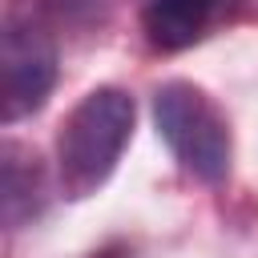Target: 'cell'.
<instances>
[{
  "label": "cell",
  "mask_w": 258,
  "mask_h": 258,
  "mask_svg": "<svg viewBox=\"0 0 258 258\" xmlns=\"http://www.w3.org/2000/svg\"><path fill=\"white\" fill-rule=\"evenodd\" d=\"M0 169H4V181H0V210H4V226L8 230H20L24 222H32L44 202H48V185H44V169H40V157L16 141H4V153H0Z\"/></svg>",
  "instance_id": "obj_5"
},
{
  "label": "cell",
  "mask_w": 258,
  "mask_h": 258,
  "mask_svg": "<svg viewBox=\"0 0 258 258\" xmlns=\"http://www.w3.org/2000/svg\"><path fill=\"white\" fill-rule=\"evenodd\" d=\"M153 125L177 165L194 173L206 185H218L230 173L234 141H230V121L214 105V97L189 81H169L153 93Z\"/></svg>",
  "instance_id": "obj_2"
},
{
  "label": "cell",
  "mask_w": 258,
  "mask_h": 258,
  "mask_svg": "<svg viewBox=\"0 0 258 258\" xmlns=\"http://www.w3.org/2000/svg\"><path fill=\"white\" fill-rule=\"evenodd\" d=\"M133 97L117 85H101L73 105L56 133V181L64 198L81 202L113 177L133 137Z\"/></svg>",
  "instance_id": "obj_1"
},
{
  "label": "cell",
  "mask_w": 258,
  "mask_h": 258,
  "mask_svg": "<svg viewBox=\"0 0 258 258\" xmlns=\"http://www.w3.org/2000/svg\"><path fill=\"white\" fill-rule=\"evenodd\" d=\"M36 8H40L44 20H52V24H60V28L93 32V28H101V24L113 16L117 0H36Z\"/></svg>",
  "instance_id": "obj_6"
},
{
  "label": "cell",
  "mask_w": 258,
  "mask_h": 258,
  "mask_svg": "<svg viewBox=\"0 0 258 258\" xmlns=\"http://www.w3.org/2000/svg\"><path fill=\"white\" fill-rule=\"evenodd\" d=\"M242 0H149L141 12L145 36L161 52H181L202 44L214 28L238 16Z\"/></svg>",
  "instance_id": "obj_4"
},
{
  "label": "cell",
  "mask_w": 258,
  "mask_h": 258,
  "mask_svg": "<svg viewBox=\"0 0 258 258\" xmlns=\"http://www.w3.org/2000/svg\"><path fill=\"white\" fill-rule=\"evenodd\" d=\"M101 258H117V254H101Z\"/></svg>",
  "instance_id": "obj_7"
},
{
  "label": "cell",
  "mask_w": 258,
  "mask_h": 258,
  "mask_svg": "<svg viewBox=\"0 0 258 258\" xmlns=\"http://www.w3.org/2000/svg\"><path fill=\"white\" fill-rule=\"evenodd\" d=\"M56 85V44L40 20L12 12L0 36V113L4 121L32 117Z\"/></svg>",
  "instance_id": "obj_3"
}]
</instances>
